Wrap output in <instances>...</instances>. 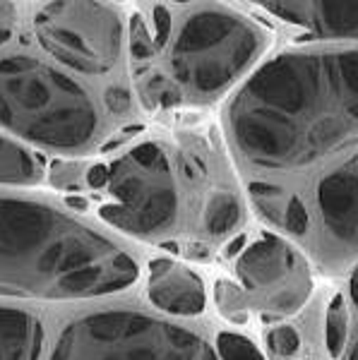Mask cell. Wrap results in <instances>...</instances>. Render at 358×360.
<instances>
[{"mask_svg":"<svg viewBox=\"0 0 358 360\" xmlns=\"http://www.w3.org/2000/svg\"><path fill=\"white\" fill-rule=\"evenodd\" d=\"M17 25V10L10 0H0V46L8 44L15 34Z\"/></svg>","mask_w":358,"mask_h":360,"instance_id":"obj_26","label":"cell"},{"mask_svg":"<svg viewBox=\"0 0 358 360\" xmlns=\"http://www.w3.org/2000/svg\"><path fill=\"white\" fill-rule=\"evenodd\" d=\"M245 240H248V238H245L243 233H241V236H236V238H234V240H231V243H229V245H226V248H224V255H226V257H236V255H238V252H241V250H243V245H245Z\"/></svg>","mask_w":358,"mask_h":360,"instance_id":"obj_28","label":"cell"},{"mask_svg":"<svg viewBox=\"0 0 358 360\" xmlns=\"http://www.w3.org/2000/svg\"><path fill=\"white\" fill-rule=\"evenodd\" d=\"M317 207L334 240L358 250V156L322 178L317 185Z\"/></svg>","mask_w":358,"mask_h":360,"instance_id":"obj_8","label":"cell"},{"mask_svg":"<svg viewBox=\"0 0 358 360\" xmlns=\"http://www.w3.org/2000/svg\"><path fill=\"white\" fill-rule=\"evenodd\" d=\"M44 166L37 154L10 137L0 135V183L32 185L41 178Z\"/></svg>","mask_w":358,"mask_h":360,"instance_id":"obj_13","label":"cell"},{"mask_svg":"<svg viewBox=\"0 0 358 360\" xmlns=\"http://www.w3.org/2000/svg\"><path fill=\"white\" fill-rule=\"evenodd\" d=\"M248 164L315 166L358 144V51L286 53L262 65L229 106Z\"/></svg>","mask_w":358,"mask_h":360,"instance_id":"obj_1","label":"cell"},{"mask_svg":"<svg viewBox=\"0 0 358 360\" xmlns=\"http://www.w3.org/2000/svg\"><path fill=\"white\" fill-rule=\"evenodd\" d=\"M113 205L101 207V219L132 236H159L176 224L178 193L171 166L159 144L144 142L113 161L108 171Z\"/></svg>","mask_w":358,"mask_h":360,"instance_id":"obj_6","label":"cell"},{"mask_svg":"<svg viewBox=\"0 0 358 360\" xmlns=\"http://www.w3.org/2000/svg\"><path fill=\"white\" fill-rule=\"evenodd\" d=\"M87 183H89L91 188H103V185L108 183V168L101 166V164L89 168V173H87Z\"/></svg>","mask_w":358,"mask_h":360,"instance_id":"obj_27","label":"cell"},{"mask_svg":"<svg viewBox=\"0 0 358 360\" xmlns=\"http://www.w3.org/2000/svg\"><path fill=\"white\" fill-rule=\"evenodd\" d=\"M137 276L135 259L91 226L44 202L0 195V295L99 298Z\"/></svg>","mask_w":358,"mask_h":360,"instance_id":"obj_2","label":"cell"},{"mask_svg":"<svg viewBox=\"0 0 358 360\" xmlns=\"http://www.w3.org/2000/svg\"><path fill=\"white\" fill-rule=\"evenodd\" d=\"M130 51H132V58L137 60H147V58L154 56L157 46H154V39L149 37L147 32V25L140 15H132L130 20Z\"/></svg>","mask_w":358,"mask_h":360,"instance_id":"obj_21","label":"cell"},{"mask_svg":"<svg viewBox=\"0 0 358 360\" xmlns=\"http://www.w3.org/2000/svg\"><path fill=\"white\" fill-rule=\"evenodd\" d=\"M79 171H77V166H72V164H53V168H51V180L58 185V188H65V190H75V188H79Z\"/></svg>","mask_w":358,"mask_h":360,"instance_id":"obj_25","label":"cell"},{"mask_svg":"<svg viewBox=\"0 0 358 360\" xmlns=\"http://www.w3.org/2000/svg\"><path fill=\"white\" fill-rule=\"evenodd\" d=\"M217 353L222 360H264L250 339L231 332H222L217 336Z\"/></svg>","mask_w":358,"mask_h":360,"instance_id":"obj_17","label":"cell"},{"mask_svg":"<svg viewBox=\"0 0 358 360\" xmlns=\"http://www.w3.org/2000/svg\"><path fill=\"white\" fill-rule=\"evenodd\" d=\"M215 300L217 307L222 310L224 317L234 319V322H243L248 310V295L241 291L236 283L231 281H217L215 286Z\"/></svg>","mask_w":358,"mask_h":360,"instance_id":"obj_16","label":"cell"},{"mask_svg":"<svg viewBox=\"0 0 358 360\" xmlns=\"http://www.w3.org/2000/svg\"><path fill=\"white\" fill-rule=\"evenodd\" d=\"M164 248H166V250H171V252H178V245H176V243H166Z\"/></svg>","mask_w":358,"mask_h":360,"instance_id":"obj_31","label":"cell"},{"mask_svg":"<svg viewBox=\"0 0 358 360\" xmlns=\"http://www.w3.org/2000/svg\"><path fill=\"white\" fill-rule=\"evenodd\" d=\"M293 266H296L293 250L281 238L262 236L241 255L236 271L248 291H264V288L284 281L293 271Z\"/></svg>","mask_w":358,"mask_h":360,"instance_id":"obj_10","label":"cell"},{"mask_svg":"<svg viewBox=\"0 0 358 360\" xmlns=\"http://www.w3.org/2000/svg\"><path fill=\"white\" fill-rule=\"evenodd\" d=\"M176 3H188V0H176Z\"/></svg>","mask_w":358,"mask_h":360,"instance_id":"obj_32","label":"cell"},{"mask_svg":"<svg viewBox=\"0 0 358 360\" xmlns=\"http://www.w3.org/2000/svg\"><path fill=\"white\" fill-rule=\"evenodd\" d=\"M262 32L238 15L200 10L181 27L169 53L173 77L195 96H215L262 51Z\"/></svg>","mask_w":358,"mask_h":360,"instance_id":"obj_5","label":"cell"},{"mask_svg":"<svg viewBox=\"0 0 358 360\" xmlns=\"http://www.w3.org/2000/svg\"><path fill=\"white\" fill-rule=\"evenodd\" d=\"M103 101H106L108 111L115 115H123L132 108V96L125 86H108L106 94H103Z\"/></svg>","mask_w":358,"mask_h":360,"instance_id":"obj_24","label":"cell"},{"mask_svg":"<svg viewBox=\"0 0 358 360\" xmlns=\"http://www.w3.org/2000/svg\"><path fill=\"white\" fill-rule=\"evenodd\" d=\"M49 360H219L200 334L132 310L79 317L58 336Z\"/></svg>","mask_w":358,"mask_h":360,"instance_id":"obj_4","label":"cell"},{"mask_svg":"<svg viewBox=\"0 0 358 360\" xmlns=\"http://www.w3.org/2000/svg\"><path fill=\"white\" fill-rule=\"evenodd\" d=\"M349 293H351V300H354V305L358 307V266L354 269V274H351V281H349Z\"/></svg>","mask_w":358,"mask_h":360,"instance_id":"obj_29","label":"cell"},{"mask_svg":"<svg viewBox=\"0 0 358 360\" xmlns=\"http://www.w3.org/2000/svg\"><path fill=\"white\" fill-rule=\"evenodd\" d=\"M142 96H144V101L154 103V106H176V103H181L183 91H181V86L169 82L166 77L154 75V77H149L147 82L142 84Z\"/></svg>","mask_w":358,"mask_h":360,"instance_id":"obj_19","label":"cell"},{"mask_svg":"<svg viewBox=\"0 0 358 360\" xmlns=\"http://www.w3.org/2000/svg\"><path fill=\"white\" fill-rule=\"evenodd\" d=\"M149 300L171 315H200L207 303L200 276L166 257L149 262Z\"/></svg>","mask_w":358,"mask_h":360,"instance_id":"obj_9","label":"cell"},{"mask_svg":"<svg viewBox=\"0 0 358 360\" xmlns=\"http://www.w3.org/2000/svg\"><path fill=\"white\" fill-rule=\"evenodd\" d=\"M313 27L322 37L358 39V0H313Z\"/></svg>","mask_w":358,"mask_h":360,"instance_id":"obj_12","label":"cell"},{"mask_svg":"<svg viewBox=\"0 0 358 360\" xmlns=\"http://www.w3.org/2000/svg\"><path fill=\"white\" fill-rule=\"evenodd\" d=\"M44 329L25 310L0 307V360H39Z\"/></svg>","mask_w":358,"mask_h":360,"instance_id":"obj_11","label":"cell"},{"mask_svg":"<svg viewBox=\"0 0 358 360\" xmlns=\"http://www.w3.org/2000/svg\"><path fill=\"white\" fill-rule=\"evenodd\" d=\"M346 334H349V312H346L344 295H334L330 307H327L325 319V346L332 358H339L346 344Z\"/></svg>","mask_w":358,"mask_h":360,"instance_id":"obj_15","label":"cell"},{"mask_svg":"<svg viewBox=\"0 0 358 360\" xmlns=\"http://www.w3.org/2000/svg\"><path fill=\"white\" fill-rule=\"evenodd\" d=\"M0 123L49 152L77 154L99 132V111L79 82L34 56L0 58Z\"/></svg>","mask_w":358,"mask_h":360,"instance_id":"obj_3","label":"cell"},{"mask_svg":"<svg viewBox=\"0 0 358 360\" xmlns=\"http://www.w3.org/2000/svg\"><path fill=\"white\" fill-rule=\"evenodd\" d=\"M267 346L276 358H291V356H296V351L301 348V336H298V332L293 327L281 324V327L269 329Z\"/></svg>","mask_w":358,"mask_h":360,"instance_id":"obj_20","label":"cell"},{"mask_svg":"<svg viewBox=\"0 0 358 360\" xmlns=\"http://www.w3.org/2000/svg\"><path fill=\"white\" fill-rule=\"evenodd\" d=\"M346 360H358V344L351 348V353H349V358H346Z\"/></svg>","mask_w":358,"mask_h":360,"instance_id":"obj_30","label":"cell"},{"mask_svg":"<svg viewBox=\"0 0 358 360\" xmlns=\"http://www.w3.org/2000/svg\"><path fill=\"white\" fill-rule=\"evenodd\" d=\"M250 190L252 200L260 212L264 214V219H272L274 224H281L284 221V209H279V200L286 197L284 190L279 185H269V183H250L248 185Z\"/></svg>","mask_w":358,"mask_h":360,"instance_id":"obj_18","label":"cell"},{"mask_svg":"<svg viewBox=\"0 0 358 360\" xmlns=\"http://www.w3.org/2000/svg\"><path fill=\"white\" fill-rule=\"evenodd\" d=\"M308 212H305L301 197L296 195H288V202L284 207V221H281V226L288 231V233L293 236H303L305 231H308Z\"/></svg>","mask_w":358,"mask_h":360,"instance_id":"obj_22","label":"cell"},{"mask_svg":"<svg viewBox=\"0 0 358 360\" xmlns=\"http://www.w3.org/2000/svg\"><path fill=\"white\" fill-rule=\"evenodd\" d=\"M238 224H241V205L234 195L219 193L215 197H210V202L205 207V229L212 236L231 233Z\"/></svg>","mask_w":358,"mask_h":360,"instance_id":"obj_14","label":"cell"},{"mask_svg":"<svg viewBox=\"0 0 358 360\" xmlns=\"http://www.w3.org/2000/svg\"><path fill=\"white\" fill-rule=\"evenodd\" d=\"M34 32L53 60L82 75H103L123 53L120 15L99 0H51L34 17Z\"/></svg>","mask_w":358,"mask_h":360,"instance_id":"obj_7","label":"cell"},{"mask_svg":"<svg viewBox=\"0 0 358 360\" xmlns=\"http://www.w3.org/2000/svg\"><path fill=\"white\" fill-rule=\"evenodd\" d=\"M152 17H154V46L164 49L171 37V15L164 5H154Z\"/></svg>","mask_w":358,"mask_h":360,"instance_id":"obj_23","label":"cell"}]
</instances>
